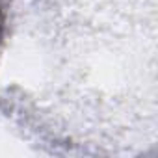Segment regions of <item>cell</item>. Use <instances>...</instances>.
I'll return each mask as SVG.
<instances>
[{"instance_id":"6da1fadb","label":"cell","mask_w":158,"mask_h":158,"mask_svg":"<svg viewBox=\"0 0 158 158\" xmlns=\"http://www.w3.org/2000/svg\"><path fill=\"white\" fill-rule=\"evenodd\" d=\"M4 32H6V19H4V11L0 10V45L4 41Z\"/></svg>"}]
</instances>
